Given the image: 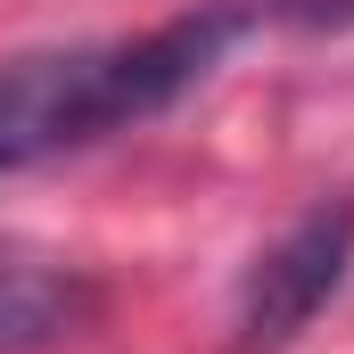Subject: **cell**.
<instances>
[{
  "mask_svg": "<svg viewBox=\"0 0 354 354\" xmlns=\"http://www.w3.org/2000/svg\"><path fill=\"white\" fill-rule=\"evenodd\" d=\"M256 25L248 0L174 17L140 41H83V50H33L0 66V174H33L66 149H91L124 124L165 115L181 91H198L223 50Z\"/></svg>",
  "mask_w": 354,
  "mask_h": 354,
  "instance_id": "obj_1",
  "label": "cell"
},
{
  "mask_svg": "<svg viewBox=\"0 0 354 354\" xmlns=\"http://www.w3.org/2000/svg\"><path fill=\"white\" fill-rule=\"evenodd\" d=\"M346 264H354V206H313L297 231H280L248 264V280H239V346L248 354L288 346L338 297Z\"/></svg>",
  "mask_w": 354,
  "mask_h": 354,
  "instance_id": "obj_2",
  "label": "cell"
},
{
  "mask_svg": "<svg viewBox=\"0 0 354 354\" xmlns=\"http://www.w3.org/2000/svg\"><path fill=\"white\" fill-rule=\"evenodd\" d=\"M99 322V280L58 264H0V354L66 346Z\"/></svg>",
  "mask_w": 354,
  "mask_h": 354,
  "instance_id": "obj_3",
  "label": "cell"
}]
</instances>
